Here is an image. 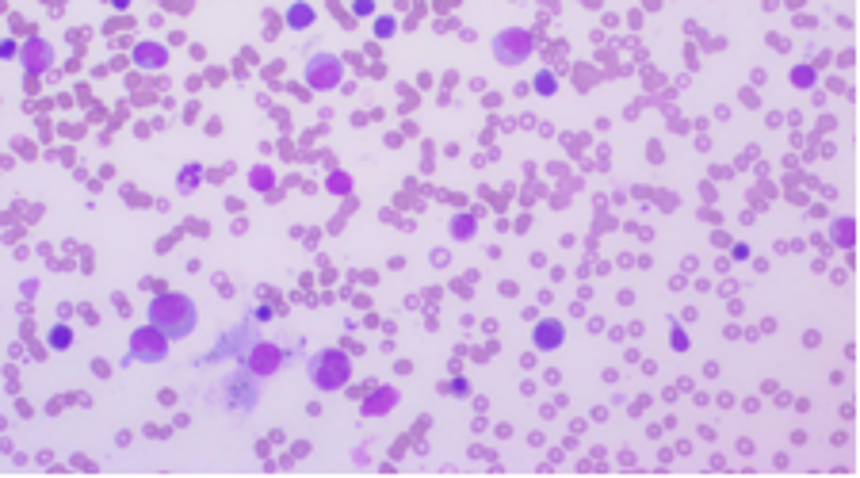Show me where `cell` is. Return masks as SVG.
Segmentation results:
<instances>
[{"label": "cell", "instance_id": "obj_4", "mask_svg": "<svg viewBox=\"0 0 860 478\" xmlns=\"http://www.w3.org/2000/svg\"><path fill=\"white\" fill-rule=\"evenodd\" d=\"M302 81L314 92H333V88L344 85V62L329 50H318L306 58V69H302Z\"/></svg>", "mask_w": 860, "mask_h": 478}, {"label": "cell", "instance_id": "obj_3", "mask_svg": "<svg viewBox=\"0 0 860 478\" xmlns=\"http://www.w3.org/2000/svg\"><path fill=\"white\" fill-rule=\"evenodd\" d=\"M490 54H494L497 66L505 69L524 66L536 54V35L528 27H501L494 39H490Z\"/></svg>", "mask_w": 860, "mask_h": 478}, {"label": "cell", "instance_id": "obj_18", "mask_svg": "<svg viewBox=\"0 0 860 478\" xmlns=\"http://www.w3.org/2000/svg\"><path fill=\"white\" fill-rule=\"evenodd\" d=\"M325 192H329V196H352V176L341 173V169H333V173L325 176Z\"/></svg>", "mask_w": 860, "mask_h": 478}, {"label": "cell", "instance_id": "obj_15", "mask_svg": "<svg viewBox=\"0 0 860 478\" xmlns=\"http://www.w3.org/2000/svg\"><path fill=\"white\" fill-rule=\"evenodd\" d=\"M249 188L268 196V192L276 188V173H272V165H253V169H249Z\"/></svg>", "mask_w": 860, "mask_h": 478}, {"label": "cell", "instance_id": "obj_11", "mask_svg": "<svg viewBox=\"0 0 860 478\" xmlns=\"http://www.w3.org/2000/svg\"><path fill=\"white\" fill-rule=\"evenodd\" d=\"M253 341H257V337H253V326H241V329H234V333H226V337H222V345H218L215 352L207 356V360H222V356H245Z\"/></svg>", "mask_w": 860, "mask_h": 478}, {"label": "cell", "instance_id": "obj_24", "mask_svg": "<svg viewBox=\"0 0 860 478\" xmlns=\"http://www.w3.org/2000/svg\"><path fill=\"white\" fill-rule=\"evenodd\" d=\"M440 391H444V394H455V398H467V394H471V383H467V379H459V375H455L452 383H444V387H440Z\"/></svg>", "mask_w": 860, "mask_h": 478}, {"label": "cell", "instance_id": "obj_30", "mask_svg": "<svg viewBox=\"0 0 860 478\" xmlns=\"http://www.w3.org/2000/svg\"><path fill=\"white\" fill-rule=\"evenodd\" d=\"M501 295H505V299H516V295H520V287H516L513 280H501Z\"/></svg>", "mask_w": 860, "mask_h": 478}, {"label": "cell", "instance_id": "obj_9", "mask_svg": "<svg viewBox=\"0 0 860 478\" xmlns=\"http://www.w3.org/2000/svg\"><path fill=\"white\" fill-rule=\"evenodd\" d=\"M398 402H402L398 387H371L364 394V402H360V417H387Z\"/></svg>", "mask_w": 860, "mask_h": 478}, {"label": "cell", "instance_id": "obj_19", "mask_svg": "<svg viewBox=\"0 0 860 478\" xmlns=\"http://www.w3.org/2000/svg\"><path fill=\"white\" fill-rule=\"evenodd\" d=\"M788 81H792L796 88H807V92H811V88L818 85V69L815 66H796L792 73H788Z\"/></svg>", "mask_w": 860, "mask_h": 478}, {"label": "cell", "instance_id": "obj_2", "mask_svg": "<svg viewBox=\"0 0 860 478\" xmlns=\"http://www.w3.org/2000/svg\"><path fill=\"white\" fill-rule=\"evenodd\" d=\"M306 375H310V383H314L322 394L344 391V387H348V379H352V356H348L344 348H322V352H314V356H310Z\"/></svg>", "mask_w": 860, "mask_h": 478}, {"label": "cell", "instance_id": "obj_32", "mask_svg": "<svg viewBox=\"0 0 860 478\" xmlns=\"http://www.w3.org/2000/svg\"><path fill=\"white\" fill-rule=\"evenodd\" d=\"M272 318V306H257V322H268Z\"/></svg>", "mask_w": 860, "mask_h": 478}, {"label": "cell", "instance_id": "obj_6", "mask_svg": "<svg viewBox=\"0 0 860 478\" xmlns=\"http://www.w3.org/2000/svg\"><path fill=\"white\" fill-rule=\"evenodd\" d=\"M241 360H245V371H249V375L268 379V375H276V371L287 364V348L272 345V341H253V345H249V352H245Z\"/></svg>", "mask_w": 860, "mask_h": 478}, {"label": "cell", "instance_id": "obj_1", "mask_svg": "<svg viewBox=\"0 0 860 478\" xmlns=\"http://www.w3.org/2000/svg\"><path fill=\"white\" fill-rule=\"evenodd\" d=\"M146 318H150V326L161 329L169 341H184V337H192L195 326H199V310H195L192 299L180 295V291H161L150 303V310H146Z\"/></svg>", "mask_w": 860, "mask_h": 478}, {"label": "cell", "instance_id": "obj_13", "mask_svg": "<svg viewBox=\"0 0 860 478\" xmlns=\"http://www.w3.org/2000/svg\"><path fill=\"white\" fill-rule=\"evenodd\" d=\"M830 241L849 253V249L857 245V218H849V215L834 218V222H830Z\"/></svg>", "mask_w": 860, "mask_h": 478}, {"label": "cell", "instance_id": "obj_5", "mask_svg": "<svg viewBox=\"0 0 860 478\" xmlns=\"http://www.w3.org/2000/svg\"><path fill=\"white\" fill-rule=\"evenodd\" d=\"M169 345L172 341L161 329L138 326L130 333V360H138V364H161V360L169 356Z\"/></svg>", "mask_w": 860, "mask_h": 478}, {"label": "cell", "instance_id": "obj_20", "mask_svg": "<svg viewBox=\"0 0 860 478\" xmlns=\"http://www.w3.org/2000/svg\"><path fill=\"white\" fill-rule=\"evenodd\" d=\"M532 92H539V96H555V92H559V77H555L551 69H539L536 81H532Z\"/></svg>", "mask_w": 860, "mask_h": 478}, {"label": "cell", "instance_id": "obj_28", "mask_svg": "<svg viewBox=\"0 0 860 478\" xmlns=\"http://www.w3.org/2000/svg\"><path fill=\"white\" fill-rule=\"evenodd\" d=\"M731 253H734V261H750V245H746V241H738Z\"/></svg>", "mask_w": 860, "mask_h": 478}, {"label": "cell", "instance_id": "obj_22", "mask_svg": "<svg viewBox=\"0 0 860 478\" xmlns=\"http://www.w3.org/2000/svg\"><path fill=\"white\" fill-rule=\"evenodd\" d=\"M394 31H398L394 16H375V39H394Z\"/></svg>", "mask_w": 860, "mask_h": 478}, {"label": "cell", "instance_id": "obj_23", "mask_svg": "<svg viewBox=\"0 0 860 478\" xmlns=\"http://www.w3.org/2000/svg\"><path fill=\"white\" fill-rule=\"evenodd\" d=\"M669 341H673V352H688V333L681 326H677V322H669Z\"/></svg>", "mask_w": 860, "mask_h": 478}, {"label": "cell", "instance_id": "obj_8", "mask_svg": "<svg viewBox=\"0 0 860 478\" xmlns=\"http://www.w3.org/2000/svg\"><path fill=\"white\" fill-rule=\"evenodd\" d=\"M20 66L23 73H31V77H39V73H50V66H54V46L46 43V39H27V43L20 46Z\"/></svg>", "mask_w": 860, "mask_h": 478}, {"label": "cell", "instance_id": "obj_10", "mask_svg": "<svg viewBox=\"0 0 860 478\" xmlns=\"http://www.w3.org/2000/svg\"><path fill=\"white\" fill-rule=\"evenodd\" d=\"M532 345H536V352H555V348L566 345V326L559 318H539L532 326Z\"/></svg>", "mask_w": 860, "mask_h": 478}, {"label": "cell", "instance_id": "obj_27", "mask_svg": "<svg viewBox=\"0 0 860 478\" xmlns=\"http://www.w3.org/2000/svg\"><path fill=\"white\" fill-rule=\"evenodd\" d=\"M16 54H20V46L12 43V39H4V43H0V58H16Z\"/></svg>", "mask_w": 860, "mask_h": 478}, {"label": "cell", "instance_id": "obj_14", "mask_svg": "<svg viewBox=\"0 0 860 478\" xmlns=\"http://www.w3.org/2000/svg\"><path fill=\"white\" fill-rule=\"evenodd\" d=\"M318 20V12H314V4H306V0H295L291 8H287V27L291 31H310Z\"/></svg>", "mask_w": 860, "mask_h": 478}, {"label": "cell", "instance_id": "obj_31", "mask_svg": "<svg viewBox=\"0 0 860 478\" xmlns=\"http://www.w3.org/2000/svg\"><path fill=\"white\" fill-rule=\"evenodd\" d=\"M734 291H738V283H734V280L719 283V295H734Z\"/></svg>", "mask_w": 860, "mask_h": 478}, {"label": "cell", "instance_id": "obj_29", "mask_svg": "<svg viewBox=\"0 0 860 478\" xmlns=\"http://www.w3.org/2000/svg\"><path fill=\"white\" fill-rule=\"evenodd\" d=\"M20 291H23V299H35V291H39V280H23V283H20Z\"/></svg>", "mask_w": 860, "mask_h": 478}, {"label": "cell", "instance_id": "obj_33", "mask_svg": "<svg viewBox=\"0 0 860 478\" xmlns=\"http://www.w3.org/2000/svg\"><path fill=\"white\" fill-rule=\"evenodd\" d=\"M111 8H119V12H127V8H130V0H111Z\"/></svg>", "mask_w": 860, "mask_h": 478}, {"label": "cell", "instance_id": "obj_26", "mask_svg": "<svg viewBox=\"0 0 860 478\" xmlns=\"http://www.w3.org/2000/svg\"><path fill=\"white\" fill-rule=\"evenodd\" d=\"M429 261H432V268H448V264H452V253H448V249H432Z\"/></svg>", "mask_w": 860, "mask_h": 478}, {"label": "cell", "instance_id": "obj_7", "mask_svg": "<svg viewBox=\"0 0 860 478\" xmlns=\"http://www.w3.org/2000/svg\"><path fill=\"white\" fill-rule=\"evenodd\" d=\"M230 410H241L249 413L253 406L260 402V387H257V375H249V371H234L230 379H226V398H222Z\"/></svg>", "mask_w": 860, "mask_h": 478}, {"label": "cell", "instance_id": "obj_21", "mask_svg": "<svg viewBox=\"0 0 860 478\" xmlns=\"http://www.w3.org/2000/svg\"><path fill=\"white\" fill-rule=\"evenodd\" d=\"M46 345L58 348V352H65V348L73 345V329H69V326H54V329H50V337H46Z\"/></svg>", "mask_w": 860, "mask_h": 478}, {"label": "cell", "instance_id": "obj_16", "mask_svg": "<svg viewBox=\"0 0 860 478\" xmlns=\"http://www.w3.org/2000/svg\"><path fill=\"white\" fill-rule=\"evenodd\" d=\"M199 180H203V165H184L180 176H176V188H180V196H192L195 188H199Z\"/></svg>", "mask_w": 860, "mask_h": 478}, {"label": "cell", "instance_id": "obj_25", "mask_svg": "<svg viewBox=\"0 0 860 478\" xmlns=\"http://www.w3.org/2000/svg\"><path fill=\"white\" fill-rule=\"evenodd\" d=\"M352 16H360V20L375 16V0H352Z\"/></svg>", "mask_w": 860, "mask_h": 478}, {"label": "cell", "instance_id": "obj_12", "mask_svg": "<svg viewBox=\"0 0 860 478\" xmlns=\"http://www.w3.org/2000/svg\"><path fill=\"white\" fill-rule=\"evenodd\" d=\"M130 58H134V66L138 69H165L169 66V46L165 43H134Z\"/></svg>", "mask_w": 860, "mask_h": 478}, {"label": "cell", "instance_id": "obj_17", "mask_svg": "<svg viewBox=\"0 0 860 478\" xmlns=\"http://www.w3.org/2000/svg\"><path fill=\"white\" fill-rule=\"evenodd\" d=\"M452 238L455 241H471L474 238V230H478V218L474 215H452Z\"/></svg>", "mask_w": 860, "mask_h": 478}]
</instances>
